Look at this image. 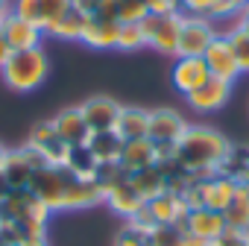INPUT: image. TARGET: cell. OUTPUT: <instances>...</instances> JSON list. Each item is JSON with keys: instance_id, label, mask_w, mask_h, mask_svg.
<instances>
[{"instance_id": "cell-14", "label": "cell", "mask_w": 249, "mask_h": 246, "mask_svg": "<svg viewBox=\"0 0 249 246\" xmlns=\"http://www.w3.org/2000/svg\"><path fill=\"white\" fill-rule=\"evenodd\" d=\"M176 226L185 228L191 237H196V240H202V243L217 240V237L229 228L223 211H211V208H194V211H188L185 220H179Z\"/></svg>"}, {"instance_id": "cell-34", "label": "cell", "mask_w": 249, "mask_h": 246, "mask_svg": "<svg viewBox=\"0 0 249 246\" xmlns=\"http://www.w3.org/2000/svg\"><path fill=\"white\" fill-rule=\"evenodd\" d=\"M208 246H249V231H237V228H226L217 240H211Z\"/></svg>"}, {"instance_id": "cell-24", "label": "cell", "mask_w": 249, "mask_h": 246, "mask_svg": "<svg viewBox=\"0 0 249 246\" xmlns=\"http://www.w3.org/2000/svg\"><path fill=\"white\" fill-rule=\"evenodd\" d=\"M85 147H88V153L94 156L97 164H111V161L120 158L123 138H120L114 129H108V132H91L88 141H85Z\"/></svg>"}, {"instance_id": "cell-35", "label": "cell", "mask_w": 249, "mask_h": 246, "mask_svg": "<svg viewBox=\"0 0 249 246\" xmlns=\"http://www.w3.org/2000/svg\"><path fill=\"white\" fill-rule=\"evenodd\" d=\"M179 6H182V12H194V15L211 18V12H214V6H217V0H179Z\"/></svg>"}, {"instance_id": "cell-38", "label": "cell", "mask_w": 249, "mask_h": 246, "mask_svg": "<svg viewBox=\"0 0 249 246\" xmlns=\"http://www.w3.org/2000/svg\"><path fill=\"white\" fill-rule=\"evenodd\" d=\"M12 56V50H9V44H6V38H3V30H0V68H3V62Z\"/></svg>"}, {"instance_id": "cell-22", "label": "cell", "mask_w": 249, "mask_h": 246, "mask_svg": "<svg viewBox=\"0 0 249 246\" xmlns=\"http://www.w3.org/2000/svg\"><path fill=\"white\" fill-rule=\"evenodd\" d=\"M85 24H88V15L76 6H71L68 12H62L47 30H44V38H59V41H82V33H85Z\"/></svg>"}, {"instance_id": "cell-12", "label": "cell", "mask_w": 249, "mask_h": 246, "mask_svg": "<svg viewBox=\"0 0 249 246\" xmlns=\"http://www.w3.org/2000/svg\"><path fill=\"white\" fill-rule=\"evenodd\" d=\"M103 205H106L111 214H117L120 220H132V217L147 205V199L135 191L132 179L126 176V179H120L117 185H111L108 191H103Z\"/></svg>"}, {"instance_id": "cell-30", "label": "cell", "mask_w": 249, "mask_h": 246, "mask_svg": "<svg viewBox=\"0 0 249 246\" xmlns=\"http://www.w3.org/2000/svg\"><path fill=\"white\" fill-rule=\"evenodd\" d=\"M114 246H153V228H144L135 220H123L114 234Z\"/></svg>"}, {"instance_id": "cell-41", "label": "cell", "mask_w": 249, "mask_h": 246, "mask_svg": "<svg viewBox=\"0 0 249 246\" xmlns=\"http://www.w3.org/2000/svg\"><path fill=\"white\" fill-rule=\"evenodd\" d=\"M234 3V9H243V6H249V0H231Z\"/></svg>"}, {"instance_id": "cell-18", "label": "cell", "mask_w": 249, "mask_h": 246, "mask_svg": "<svg viewBox=\"0 0 249 246\" xmlns=\"http://www.w3.org/2000/svg\"><path fill=\"white\" fill-rule=\"evenodd\" d=\"M50 120H53L59 138H62L68 147H79V144H85L88 135H91V129H88V123H85L79 105H68V108H62V111H59L56 117H50Z\"/></svg>"}, {"instance_id": "cell-19", "label": "cell", "mask_w": 249, "mask_h": 246, "mask_svg": "<svg viewBox=\"0 0 249 246\" xmlns=\"http://www.w3.org/2000/svg\"><path fill=\"white\" fill-rule=\"evenodd\" d=\"M117 164L126 170L129 176L144 170V167H153L159 164V150L150 138H135V141H123V150H120V158Z\"/></svg>"}, {"instance_id": "cell-25", "label": "cell", "mask_w": 249, "mask_h": 246, "mask_svg": "<svg viewBox=\"0 0 249 246\" xmlns=\"http://www.w3.org/2000/svg\"><path fill=\"white\" fill-rule=\"evenodd\" d=\"M220 173L229 176V179L237 182V185H243V182L249 179V144H246V141L229 147V153H226V158H223V164H220Z\"/></svg>"}, {"instance_id": "cell-2", "label": "cell", "mask_w": 249, "mask_h": 246, "mask_svg": "<svg viewBox=\"0 0 249 246\" xmlns=\"http://www.w3.org/2000/svg\"><path fill=\"white\" fill-rule=\"evenodd\" d=\"M50 73V59L44 53V47H33V50H15L3 68H0V79L6 82V88L18 91V94H30L36 88H41L47 82Z\"/></svg>"}, {"instance_id": "cell-36", "label": "cell", "mask_w": 249, "mask_h": 246, "mask_svg": "<svg viewBox=\"0 0 249 246\" xmlns=\"http://www.w3.org/2000/svg\"><path fill=\"white\" fill-rule=\"evenodd\" d=\"M147 12L150 15H176L182 12L179 0H147Z\"/></svg>"}, {"instance_id": "cell-27", "label": "cell", "mask_w": 249, "mask_h": 246, "mask_svg": "<svg viewBox=\"0 0 249 246\" xmlns=\"http://www.w3.org/2000/svg\"><path fill=\"white\" fill-rule=\"evenodd\" d=\"M132 179V185H135V191L150 202L153 196H159L161 191H167V185H164V173H161V167L159 164H153V167H144V170H138V173H132L129 176Z\"/></svg>"}, {"instance_id": "cell-9", "label": "cell", "mask_w": 249, "mask_h": 246, "mask_svg": "<svg viewBox=\"0 0 249 246\" xmlns=\"http://www.w3.org/2000/svg\"><path fill=\"white\" fill-rule=\"evenodd\" d=\"M205 65H208V73L217 76V79H226V82H234L243 70H240V62L234 56V47L229 41L226 33H217V38L208 44V50L202 53Z\"/></svg>"}, {"instance_id": "cell-4", "label": "cell", "mask_w": 249, "mask_h": 246, "mask_svg": "<svg viewBox=\"0 0 249 246\" xmlns=\"http://www.w3.org/2000/svg\"><path fill=\"white\" fill-rule=\"evenodd\" d=\"M147 47H153L161 56H173L179 50V30H182V12L176 15H147L141 21Z\"/></svg>"}, {"instance_id": "cell-3", "label": "cell", "mask_w": 249, "mask_h": 246, "mask_svg": "<svg viewBox=\"0 0 249 246\" xmlns=\"http://www.w3.org/2000/svg\"><path fill=\"white\" fill-rule=\"evenodd\" d=\"M71 179H73V173L68 167H50L47 164V167L36 170V176L30 182V191L36 193V199L50 214H56V211H65V196H68Z\"/></svg>"}, {"instance_id": "cell-20", "label": "cell", "mask_w": 249, "mask_h": 246, "mask_svg": "<svg viewBox=\"0 0 249 246\" xmlns=\"http://www.w3.org/2000/svg\"><path fill=\"white\" fill-rule=\"evenodd\" d=\"M147 211H150V217H153L156 226H176L179 220H185L188 205H185L182 193H176V191H161L159 196H153V199L147 202Z\"/></svg>"}, {"instance_id": "cell-6", "label": "cell", "mask_w": 249, "mask_h": 246, "mask_svg": "<svg viewBox=\"0 0 249 246\" xmlns=\"http://www.w3.org/2000/svg\"><path fill=\"white\" fill-rule=\"evenodd\" d=\"M217 24L205 15L182 12V30H179V50L176 56H202L208 44L217 38Z\"/></svg>"}, {"instance_id": "cell-39", "label": "cell", "mask_w": 249, "mask_h": 246, "mask_svg": "<svg viewBox=\"0 0 249 246\" xmlns=\"http://www.w3.org/2000/svg\"><path fill=\"white\" fill-rule=\"evenodd\" d=\"M9 9H12V6H9V0H0V21L9 15Z\"/></svg>"}, {"instance_id": "cell-31", "label": "cell", "mask_w": 249, "mask_h": 246, "mask_svg": "<svg viewBox=\"0 0 249 246\" xmlns=\"http://www.w3.org/2000/svg\"><path fill=\"white\" fill-rule=\"evenodd\" d=\"M147 15V0H114V18L120 24H141Z\"/></svg>"}, {"instance_id": "cell-11", "label": "cell", "mask_w": 249, "mask_h": 246, "mask_svg": "<svg viewBox=\"0 0 249 246\" xmlns=\"http://www.w3.org/2000/svg\"><path fill=\"white\" fill-rule=\"evenodd\" d=\"M71 6H73V0H12V12L21 15L24 21L36 24L41 33Z\"/></svg>"}, {"instance_id": "cell-29", "label": "cell", "mask_w": 249, "mask_h": 246, "mask_svg": "<svg viewBox=\"0 0 249 246\" xmlns=\"http://www.w3.org/2000/svg\"><path fill=\"white\" fill-rule=\"evenodd\" d=\"M153 246H208V243L191 237L179 226H156L153 228Z\"/></svg>"}, {"instance_id": "cell-1", "label": "cell", "mask_w": 249, "mask_h": 246, "mask_svg": "<svg viewBox=\"0 0 249 246\" xmlns=\"http://www.w3.org/2000/svg\"><path fill=\"white\" fill-rule=\"evenodd\" d=\"M231 141L214 129V126H205V123H188V129L182 132V138L176 141V153L173 158L194 176L205 179V176H214L220 173V164L229 153Z\"/></svg>"}, {"instance_id": "cell-17", "label": "cell", "mask_w": 249, "mask_h": 246, "mask_svg": "<svg viewBox=\"0 0 249 246\" xmlns=\"http://www.w3.org/2000/svg\"><path fill=\"white\" fill-rule=\"evenodd\" d=\"M0 30H3V38H6V44H9V50L15 53V50H33V47H41V41H44V33L36 27V24H30V21H24L21 15H15L12 9H9V15L0 21Z\"/></svg>"}, {"instance_id": "cell-10", "label": "cell", "mask_w": 249, "mask_h": 246, "mask_svg": "<svg viewBox=\"0 0 249 246\" xmlns=\"http://www.w3.org/2000/svg\"><path fill=\"white\" fill-rule=\"evenodd\" d=\"M188 129V120L176 111V108H150V129H147V138L153 144H170L176 147V141L182 138V132Z\"/></svg>"}, {"instance_id": "cell-40", "label": "cell", "mask_w": 249, "mask_h": 246, "mask_svg": "<svg viewBox=\"0 0 249 246\" xmlns=\"http://www.w3.org/2000/svg\"><path fill=\"white\" fill-rule=\"evenodd\" d=\"M6 153H9V150H6L3 144H0V170H3V161H6Z\"/></svg>"}, {"instance_id": "cell-42", "label": "cell", "mask_w": 249, "mask_h": 246, "mask_svg": "<svg viewBox=\"0 0 249 246\" xmlns=\"http://www.w3.org/2000/svg\"><path fill=\"white\" fill-rule=\"evenodd\" d=\"M24 246H47V240H38V243H24Z\"/></svg>"}, {"instance_id": "cell-23", "label": "cell", "mask_w": 249, "mask_h": 246, "mask_svg": "<svg viewBox=\"0 0 249 246\" xmlns=\"http://www.w3.org/2000/svg\"><path fill=\"white\" fill-rule=\"evenodd\" d=\"M147 129H150V108H141V105H123L120 108V117H117L114 132L123 141L147 138Z\"/></svg>"}, {"instance_id": "cell-15", "label": "cell", "mask_w": 249, "mask_h": 246, "mask_svg": "<svg viewBox=\"0 0 249 246\" xmlns=\"http://www.w3.org/2000/svg\"><path fill=\"white\" fill-rule=\"evenodd\" d=\"M82 117L88 123L91 132H108L117 126V117H120V103L114 97H106V94H97V97H88L82 105Z\"/></svg>"}, {"instance_id": "cell-37", "label": "cell", "mask_w": 249, "mask_h": 246, "mask_svg": "<svg viewBox=\"0 0 249 246\" xmlns=\"http://www.w3.org/2000/svg\"><path fill=\"white\" fill-rule=\"evenodd\" d=\"M229 30H237V33H243V35H249V6H243V9H237V15L231 18V24H229ZM226 33V30H223Z\"/></svg>"}, {"instance_id": "cell-33", "label": "cell", "mask_w": 249, "mask_h": 246, "mask_svg": "<svg viewBox=\"0 0 249 246\" xmlns=\"http://www.w3.org/2000/svg\"><path fill=\"white\" fill-rule=\"evenodd\" d=\"M226 35H229V41H231V47H234V56H237V62H240V70L249 73V35H243V33H237V30H226Z\"/></svg>"}, {"instance_id": "cell-21", "label": "cell", "mask_w": 249, "mask_h": 246, "mask_svg": "<svg viewBox=\"0 0 249 246\" xmlns=\"http://www.w3.org/2000/svg\"><path fill=\"white\" fill-rule=\"evenodd\" d=\"M117 33H120V24L114 18L91 15L82 33V44L91 50H117Z\"/></svg>"}, {"instance_id": "cell-13", "label": "cell", "mask_w": 249, "mask_h": 246, "mask_svg": "<svg viewBox=\"0 0 249 246\" xmlns=\"http://www.w3.org/2000/svg\"><path fill=\"white\" fill-rule=\"evenodd\" d=\"M231 100V82L226 79H217V76H208L196 91H191L185 97V103L199 111V114H211V111H220L223 105H229Z\"/></svg>"}, {"instance_id": "cell-5", "label": "cell", "mask_w": 249, "mask_h": 246, "mask_svg": "<svg viewBox=\"0 0 249 246\" xmlns=\"http://www.w3.org/2000/svg\"><path fill=\"white\" fill-rule=\"evenodd\" d=\"M41 167H47L44 158L33 147L24 144V147L6 153V161H3L0 176H3V182L9 185V191H30V182H33L36 170H41Z\"/></svg>"}, {"instance_id": "cell-26", "label": "cell", "mask_w": 249, "mask_h": 246, "mask_svg": "<svg viewBox=\"0 0 249 246\" xmlns=\"http://www.w3.org/2000/svg\"><path fill=\"white\" fill-rule=\"evenodd\" d=\"M223 217H226V226L229 228H237V231H246L249 228V191L243 185H237L234 196L223 208Z\"/></svg>"}, {"instance_id": "cell-8", "label": "cell", "mask_w": 249, "mask_h": 246, "mask_svg": "<svg viewBox=\"0 0 249 246\" xmlns=\"http://www.w3.org/2000/svg\"><path fill=\"white\" fill-rule=\"evenodd\" d=\"M24 144L33 147V150L44 158V164H50V167H65L68 153H71V147L59 138V132H56V126H53V120L36 123V126L30 129V135H27Z\"/></svg>"}, {"instance_id": "cell-32", "label": "cell", "mask_w": 249, "mask_h": 246, "mask_svg": "<svg viewBox=\"0 0 249 246\" xmlns=\"http://www.w3.org/2000/svg\"><path fill=\"white\" fill-rule=\"evenodd\" d=\"M147 47V38H144V30L141 24H120V33H117V50L123 53H138Z\"/></svg>"}, {"instance_id": "cell-16", "label": "cell", "mask_w": 249, "mask_h": 246, "mask_svg": "<svg viewBox=\"0 0 249 246\" xmlns=\"http://www.w3.org/2000/svg\"><path fill=\"white\" fill-rule=\"evenodd\" d=\"M208 76L211 73H208V65H205L202 56H176L173 70H170V82H173V88L182 97H188L191 91H196Z\"/></svg>"}, {"instance_id": "cell-43", "label": "cell", "mask_w": 249, "mask_h": 246, "mask_svg": "<svg viewBox=\"0 0 249 246\" xmlns=\"http://www.w3.org/2000/svg\"><path fill=\"white\" fill-rule=\"evenodd\" d=\"M243 188H246V191H249V179H246V182H243Z\"/></svg>"}, {"instance_id": "cell-7", "label": "cell", "mask_w": 249, "mask_h": 246, "mask_svg": "<svg viewBox=\"0 0 249 246\" xmlns=\"http://www.w3.org/2000/svg\"><path fill=\"white\" fill-rule=\"evenodd\" d=\"M50 211L36 199L33 191H12L3 202H0V223H36L47 226Z\"/></svg>"}, {"instance_id": "cell-28", "label": "cell", "mask_w": 249, "mask_h": 246, "mask_svg": "<svg viewBox=\"0 0 249 246\" xmlns=\"http://www.w3.org/2000/svg\"><path fill=\"white\" fill-rule=\"evenodd\" d=\"M65 167H68L76 179H88V182H94V179H97V167H100V164L94 161V156L88 153V147H85V144H79V147H71Z\"/></svg>"}]
</instances>
